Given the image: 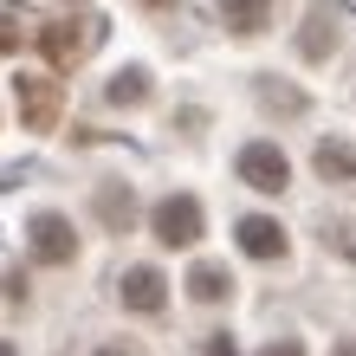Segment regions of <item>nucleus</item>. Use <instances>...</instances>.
<instances>
[{
	"label": "nucleus",
	"instance_id": "9b49d317",
	"mask_svg": "<svg viewBox=\"0 0 356 356\" xmlns=\"http://www.w3.org/2000/svg\"><path fill=\"white\" fill-rule=\"evenodd\" d=\"M227 291H234V279H227V266H214V259H201L195 272H188V298H195V305H220Z\"/></svg>",
	"mask_w": 356,
	"mask_h": 356
},
{
	"label": "nucleus",
	"instance_id": "f03ea898",
	"mask_svg": "<svg viewBox=\"0 0 356 356\" xmlns=\"http://www.w3.org/2000/svg\"><path fill=\"white\" fill-rule=\"evenodd\" d=\"M149 227H156L162 246H195V240L207 234V214H201L195 195H162L156 214H149Z\"/></svg>",
	"mask_w": 356,
	"mask_h": 356
},
{
	"label": "nucleus",
	"instance_id": "1a4fd4ad",
	"mask_svg": "<svg viewBox=\"0 0 356 356\" xmlns=\"http://www.w3.org/2000/svg\"><path fill=\"white\" fill-rule=\"evenodd\" d=\"M39 46H46L52 65H72V58L85 52V19H52V26L39 33Z\"/></svg>",
	"mask_w": 356,
	"mask_h": 356
},
{
	"label": "nucleus",
	"instance_id": "4468645a",
	"mask_svg": "<svg viewBox=\"0 0 356 356\" xmlns=\"http://www.w3.org/2000/svg\"><path fill=\"white\" fill-rule=\"evenodd\" d=\"M259 104H266V111H279V117H298V111H305V91H291V85H279V78H266V85H259Z\"/></svg>",
	"mask_w": 356,
	"mask_h": 356
},
{
	"label": "nucleus",
	"instance_id": "dca6fc26",
	"mask_svg": "<svg viewBox=\"0 0 356 356\" xmlns=\"http://www.w3.org/2000/svg\"><path fill=\"white\" fill-rule=\"evenodd\" d=\"M330 246H337L343 259H356V227H350V220H337V227H330Z\"/></svg>",
	"mask_w": 356,
	"mask_h": 356
},
{
	"label": "nucleus",
	"instance_id": "ddd939ff",
	"mask_svg": "<svg viewBox=\"0 0 356 356\" xmlns=\"http://www.w3.org/2000/svg\"><path fill=\"white\" fill-rule=\"evenodd\" d=\"M104 97H111L117 111H136V104L149 97V72H143V65H123V72L111 78V91H104Z\"/></svg>",
	"mask_w": 356,
	"mask_h": 356
},
{
	"label": "nucleus",
	"instance_id": "6ab92c4d",
	"mask_svg": "<svg viewBox=\"0 0 356 356\" xmlns=\"http://www.w3.org/2000/svg\"><path fill=\"white\" fill-rule=\"evenodd\" d=\"M143 7H149V13H175L181 0H143Z\"/></svg>",
	"mask_w": 356,
	"mask_h": 356
},
{
	"label": "nucleus",
	"instance_id": "0eeeda50",
	"mask_svg": "<svg viewBox=\"0 0 356 356\" xmlns=\"http://www.w3.org/2000/svg\"><path fill=\"white\" fill-rule=\"evenodd\" d=\"M337 46H343L337 13H330V7H311V13H305V33H298V52H305V58H330Z\"/></svg>",
	"mask_w": 356,
	"mask_h": 356
},
{
	"label": "nucleus",
	"instance_id": "7ed1b4c3",
	"mask_svg": "<svg viewBox=\"0 0 356 356\" xmlns=\"http://www.w3.org/2000/svg\"><path fill=\"white\" fill-rule=\"evenodd\" d=\"M234 169H240V181H246V188H259V195H279V188L291 181V162H285L279 143H246Z\"/></svg>",
	"mask_w": 356,
	"mask_h": 356
},
{
	"label": "nucleus",
	"instance_id": "412c9836",
	"mask_svg": "<svg viewBox=\"0 0 356 356\" xmlns=\"http://www.w3.org/2000/svg\"><path fill=\"white\" fill-rule=\"evenodd\" d=\"M97 356H130V350H97Z\"/></svg>",
	"mask_w": 356,
	"mask_h": 356
},
{
	"label": "nucleus",
	"instance_id": "f3484780",
	"mask_svg": "<svg viewBox=\"0 0 356 356\" xmlns=\"http://www.w3.org/2000/svg\"><path fill=\"white\" fill-rule=\"evenodd\" d=\"M201 356H240V350H234V337H227V330H214V337L201 343Z\"/></svg>",
	"mask_w": 356,
	"mask_h": 356
},
{
	"label": "nucleus",
	"instance_id": "20e7f679",
	"mask_svg": "<svg viewBox=\"0 0 356 356\" xmlns=\"http://www.w3.org/2000/svg\"><path fill=\"white\" fill-rule=\"evenodd\" d=\"M26 246H33L39 266H65V259H78V234H72L65 214H33V220H26Z\"/></svg>",
	"mask_w": 356,
	"mask_h": 356
},
{
	"label": "nucleus",
	"instance_id": "39448f33",
	"mask_svg": "<svg viewBox=\"0 0 356 356\" xmlns=\"http://www.w3.org/2000/svg\"><path fill=\"white\" fill-rule=\"evenodd\" d=\"M117 298L130 305V311H143V318H149V311L169 305V279H162L156 266H130V272H123V285H117Z\"/></svg>",
	"mask_w": 356,
	"mask_h": 356
},
{
	"label": "nucleus",
	"instance_id": "4be33fe9",
	"mask_svg": "<svg viewBox=\"0 0 356 356\" xmlns=\"http://www.w3.org/2000/svg\"><path fill=\"white\" fill-rule=\"evenodd\" d=\"M0 356H13V343H0Z\"/></svg>",
	"mask_w": 356,
	"mask_h": 356
},
{
	"label": "nucleus",
	"instance_id": "f8f14e48",
	"mask_svg": "<svg viewBox=\"0 0 356 356\" xmlns=\"http://www.w3.org/2000/svg\"><path fill=\"white\" fill-rule=\"evenodd\" d=\"M91 207H97V220H104V227H117V234L136 220V195H130L123 181H117V188H97V201H91Z\"/></svg>",
	"mask_w": 356,
	"mask_h": 356
},
{
	"label": "nucleus",
	"instance_id": "aec40b11",
	"mask_svg": "<svg viewBox=\"0 0 356 356\" xmlns=\"http://www.w3.org/2000/svg\"><path fill=\"white\" fill-rule=\"evenodd\" d=\"M330 356H356V337H343V343H337V350H330Z\"/></svg>",
	"mask_w": 356,
	"mask_h": 356
},
{
	"label": "nucleus",
	"instance_id": "f257e3e1",
	"mask_svg": "<svg viewBox=\"0 0 356 356\" xmlns=\"http://www.w3.org/2000/svg\"><path fill=\"white\" fill-rule=\"evenodd\" d=\"M13 97H19V123L26 130H52L58 111H65V85L46 72H13Z\"/></svg>",
	"mask_w": 356,
	"mask_h": 356
},
{
	"label": "nucleus",
	"instance_id": "423d86ee",
	"mask_svg": "<svg viewBox=\"0 0 356 356\" xmlns=\"http://www.w3.org/2000/svg\"><path fill=\"white\" fill-rule=\"evenodd\" d=\"M285 246L291 240H285V227L272 220V214H246L240 220V253L246 259H285Z\"/></svg>",
	"mask_w": 356,
	"mask_h": 356
},
{
	"label": "nucleus",
	"instance_id": "9d476101",
	"mask_svg": "<svg viewBox=\"0 0 356 356\" xmlns=\"http://www.w3.org/2000/svg\"><path fill=\"white\" fill-rule=\"evenodd\" d=\"M214 7H220V26H234L240 39H253L272 19V0H214Z\"/></svg>",
	"mask_w": 356,
	"mask_h": 356
},
{
	"label": "nucleus",
	"instance_id": "2eb2a0df",
	"mask_svg": "<svg viewBox=\"0 0 356 356\" xmlns=\"http://www.w3.org/2000/svg\"><path fill=\"white\" fill-rule=\"evenodd\" d=\"M19 39H26V19H19V13L7 7V0H0V52H13Z\"/></svg>",
	"mask_w": 356,
	"mask_h": 356
},
{
	"label": "nucleus",
	"instance_id": "a211bd4d",
	"mask_svg": "<svg viewBox=\"0 0 356 356\" xmlns=\"http://www.w3.org/2000/svg\"><path fill=\"white\" fill-rule=\"evenodd\" d=\"M259 356H305V343H298V337H272Z\"/></svg>",
	"mask_w": 356,
	"mask_h": 356
},
{
	"label": "nucleus",
	"instance_id": "6e6552de",
	"mask_svg": "<svg viewBox=\"0 0 356 356\" xmlns=\"http://www.w3.org/2000/svg\"><path fill=\"white\" fill-rule=\"evenodd\" d=\"M311 169H318L324 181H337V188H350V181H356V149H350L343 136H324L318 149H311Z\"/></svg>",
	"mask_w": 356,
	"mask_h": 356
}]
</instances>
